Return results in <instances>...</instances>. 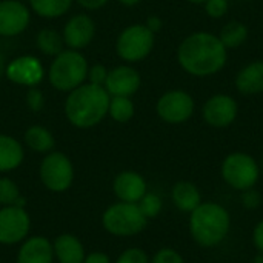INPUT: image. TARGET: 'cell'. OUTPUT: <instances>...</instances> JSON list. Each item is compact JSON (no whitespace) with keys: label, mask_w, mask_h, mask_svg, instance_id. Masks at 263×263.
Masks as SVG:
<instances>
[{"label":"cell","mask_w":263,"mask_h":263,"mask_svg":"<svg viewBox=\"0 0 263 263\" xmlns=\"http://www.w3.org/2000/svg\"><path fill=\"white\" fill-rule=\"evenodd\" d=\"M76 2L86 11H97V9L103 8L109 0H76Z\"/></svg>","instance_id":"8d00e7d4"},{"label":"cell","mask_w":263,"mask_h":263,"mask_svg":"<svg viewBox=\"0 0 263 263\" xmlns=\"http://www.w3.org/2000/svg\"><path fill=\"white\" fill-rule=\"evenodd\" d=\"M52 240L46 236H28L17 250L14 263H54Z\"/></svg>","instance_id":"e0dca14e"},{"label":"cell","mask_w":263,"mask_h":263,"mask_svg":"<svg viewBox=\"0 0 263 263\" xmlns=\"http://www.w3.org/2000/svg\"><path fill=\"white\" fill-rule=\"evenodd\" d=\"M23 145L37 154H48L55 149L54 134L43 125H31L23 134Z\"/></svg>","instance_id":"7402d4cb"},{"label":"cell","mask_w":263,"mask_h":263,"mask_svg":"<svg viewBox=\"0 0 263 263\" xmlns=\"http://www.w3.org/2000/svg\"><path fill=\"white\" fill-rule=\"evenodd\" d=\"M114 260L111 256L105 251H89L86 253L85 259L82 263H112Z\"/></svg>","instance_id":"e575fe53"},{"label":"cell","mask_w":263,"mask_h":263,"mask_svg":"<svg viewBox=\"0 0 263 263\" xmlns=\"http://www.w3.org/2000/svg\"><path fill=\"white\" fill-rule=\"evenodd\" d=\"M149 263H186L183 256L180 254V251H177L176 248L171 247H163L159 248L151 257Z\"/></svg>","instance_id":"f546056e"},{"label":"cell","mask_w":263,"mask_h":263,"mask_svg":"<svg viewBox=\"0 0 263 263\" xmlns=\"http://www.w3.org/2000/svg\"><path fill=\"white\" fill-rule=\"evenodd\" d=\"M240 202H242V206L248 211H256L262 206L263 203V196L262 193L254 186V188H250V190H245L240 193Z\"/></svg>","instance_id":"4dcf8cb0"},{"label":"cell","mask_w":263,"mask_h":263,"mask_svg":"<svg viewBox=\"0 0 263 263\" xmlns=\"http://www.w3.org/2000/svg\"><path fill=\"white\" fill-rule=\"evenodd\" d=\"M32 220L26 206H0V245L18 247L31 234Z\"/></svg>","instance_id":"30bf717a"},{"label":"cell","mask_w":263,"mask_h":263,"mask_svg":"<svg viewBox=\"0 0 263 263\" xmlns=\"http://www.w3.org/2000/svg\"><path fill=\"white\" fill-rule=\"evenodd\" d=\"M220 42L223 43V46L230 51V49H236L240 48L250 37V28L247 26V23L240 22V20H230L228 23H225L220 29V32L217 34Z\"/></svg>","instance_id":"603a6c76"},{"label":"cell","mask_w":263,"mask_h":263,"mask_svg":"<svg viewBox=\"0 0 263 263\" xmlns=\"http://www.w3.org/2000/svg\"><path fill=\"white\" fill-rule=\"evenodd\" d=\"M243 2H251V0H243Z\"/></svg>","instance_id":"ee69618b"},{"label":"cell","mask_w":263,"mask_h":263,"mask_svg":"<svg viewBox=\"0 0 263 263\" xmlns=\"http://www.w3.org/2000/svg\"><path fill=\"white\" fill-rule=\"evenodd\" d=\"M196 112V100L185 89H170L156 102L157 117L168 125H183Z\"/></svg>","instance_id":"9c48e42d"},{"label":"cell","mask_w":263,"mask_h":263,"mask_svg":"<svg viewBox=\"0 0 263 263\" xmlns=\"http://www.w3.org/2000/svg\"><path fill=\"white\" fill-rule=\"evenodd\" d=\"M39 179L43 188L52 194H63L74 185L76 168L72 160L62 151H51L43 156L39 165Z\"/></svg>","instance_id":"52a82bcc"},{"label":"cell","mask_w":263,"mask_h":263,"mask_svg":"<svg viewBox=\"0 0 263 263\" xmlns=\"http://www.w3.org/2000/svg\"><path fill=\"white\" fill-rule=\"evenodd\" d=\"M203 8L210 18L219 20L227 15L230 9V0H206Z\"/></svg>","instance_id":"d6a6232c"},{"label":"cell","mask_w":263,"mask_h":263,"mask_svg":"<svg viewBox=\"0 0 263 263\" xmlns=\"http://www.w3.org/2000/svg\"><path fill=\"white\" fill-rule=\"evenodd\" d=\"M26 106L32 111V112H40L45 108V94L39 86H31L26 89Z\"/></svg>","instance_id":"1f68e13d"},{"label":"cell","mask_w":263,"mask_h":263,"mask_svg":"<svg viewBox=\"0 0 263 263\" xmlns=\"http://www.w3.org/2000/svg\"><path fill=\"white\" fill-rule=\"evenodd\" d=\"M156 46V34L145 23L125 26L116 39V52L125 63L134 65L145 60Z\"/></svg>","instance_id":"ba28073f"},{"label":"cell","mask_w":263,"mask_h":263,"mask_svg":"<svg viewBox=\"0 0 263 263\" xmlns=\"http://www.w3.org/2000/svg\"><path fill=\"white\" fill-rule=\"evenodd\" d=\"M103 230L112 237H134L148 227V219L142 214L137 203L114 202L105 208L100 217Z\"/></svg>","instance_id":"5b68a950"},{"label":"cell","mask_w":263,"mask_h":263,"mask_svg":"<svg viewBox=\"0 0 263 263\" xmlns=\"http://www.w3.org/2000/svg\"><path fill=\"white\" fill-rule=\"evenodd\" d=\"M35 46L42 54L55 57L65 49V42L59 31L52 28H42L35 35Z\"/></svg>","instance_id":"d4e9b609"},{"label":"cell","mask_w":263,"mask_h":263,"mask_svg":"<svg viewBox=\"0 0 263 263\" xmlns=\"http://www.w3.org/2000/svg\"><path fill=\"white\" fill-rule=\"evenodd\" d=\"M5 66H6V60H5V55L0 51V80L5 77Z\"/></svg>","instance_id":"ab89813d"},{"label":"cell","mask_w":263,"mask_h":263,"mask_svg":"<svg viewBox=\"0 0 263 263\" xmlns=\"http://www.w3.org/2000/svg\"><path fill=\"white\" fill-rule=\"evenodd\" d=\"M239 117V102L225 92L210 96L202 106L203 122L214 129L230 128Z\"/></svg>","instance_id":"8fae6325"},{"label":"cell","mask_w":263,"mask_h":263,"mask_svg":"<svg viewBox=\"0 0 263 263\" xmlns=\"http://www.w3.org/2000/svg\"><path fill=\"white\" fill-rule=\"evenodd\" d=\"M29 9L42 18H59L69 12L74 0H28Z\"/></svg>","instance_id":"cb8c5ba5"},{"label":"cell","mask_w":263,"mask_h":263,"mask_svg":"<svg viewBox=\"0 0 263 263\" xmlns=\"http://www.w3.org/2000/svg\"><path fill=\"white\" fill-rule=\"evenodd\" d=\"M108 71H109V69H106L105 65L96 63V65L89 66L86 82H88V83H92V85L105 86V82H106V77H108Z\"/></svg>","instance_id":"836d02e7"},{"label":"cell","mask_w":263,"mask_h":263,"mask_svg":"<svg viewBox=\"0 0 263 263\" xmlns=\"http://www.w3.org/2000/svg\"><path fill=\"white\" fill-rule=\"evenodd\" d=\"M5 77L18 86H39L45 77V68L42 60L35 55H18L6 63Z\"/></svg>","instance_id":"7c38bea8"},{"label":"cell","mask_w":263,"mask_h":263,"mask_svg":"<svg viewBox=\"0 0 263 263\" xmlns=\"http://www.w3.org/2000/svg\"><path fill=\"white\" fill-rule=\"evenodd\" d=\"M120 5L126 6V8H133V6H137L142 0H117Z\"/></svg>","instance_id":"f35d334b"},{"label":"cell","mask_w":263,"mask_h":263,"mask_svg":"<svg viewBox=\"0 0 263 263\" xmlns=\"http://www.w3.org/2000/svg\"><path fill=\"white\" fill-rule=\"evenodd\" d=\"M114 197L119 202L126 203H139L140 199L149 191L146 179L134 171V170H123L117 173L111 183Z\"/></svg>","instance_id":"9a60e30c"},{"label":"cell","mask_w":263,"mask_h":263,"mask_svg":"<svg viewBox=\"0 0 263 263\" xmlns=\"http://www.w3.org/2000/svg\"><path fill=\"white\" fill-rule=\"evenodd\" d=\"M88 60L77 49H63L52 57L48 69L49 85L59 92H71L77 86L83 85L88 77Z\"/></svg>","instance_id":"277c9868"},{"label":"cell","mask_w":263,"mask_h":263,"mask_svg":"<svg viewBox=\"0 0 263 263\" xmlns=\"http://www.w3.org/2000/svg\"><path fill=\"white\" fill-rule=\"evenodd\" d=\"M230 211L213 200H203L193 213H190L188 230L196 245L205 250L222 245L231 233Z\"/></svg>","instance_id":"3957f363"},{"label":"cell","mask_w":263,"mask_h":263,"mask_svg":"<svg viewBox=\"0 0 263 263\" xmlns=\"http://www.w3.org/2000/svg\"><path fill=\"white\" fill-rule=\"evenodd\" d=\"M31 9L20 0H0V37H17L28 29Z\"/></svg>","instance_id":"4fadbf2b"},{"label":"cell","mask_w":263,"mask_h":263,"mask_svg":"<svg viewBox=\"0 0 263 263\" xmlns=\"http://www.w3.org/2000/svg\"><path fill=\"white\" fill-rule=\"evenodd\" d=\"M185 2H188V3H191V5H197V6H199V5L203 6L206 0H185Z\"/></svg>","instance_id":"b9f144b4"},{"label":"cell","mask_w":263,"mask_h":263,"mask_svg":"<svg viewBox=\"0 0 263 263\" xmlns=\"http://www.w3.org/2000/svg\"><path fill=\"white\" fill-rule=\"evenodd\" d=\"M96 31L97 28L94 18L86 12H79L68 18L63 26L62 37L66 48L82 51L94 40Z\"/></svg>","instance_id":"5bb4252c"},{"label":"cell","mask_w":263,"mask_h":263,"mask_svg":"<svg viewBox=\"0 0 263 263\" xmlns=\"http://www.w3.org/2000/svg\"><path fill=\"white\" fill-rule=\"evenodd\" d=\"M140 86H142V76L129 63L114 66L112 69L108 71L105 89L111 97L112 96L133 97L140 89Z\"/></svg>","instance_id":"2e32d148"},{"label":"cell","mask_w":263,"mask_h":263,"mask_svg":"<svg viewBox=\"0 0 263 263\" xmlns=\"http://www.w3.org/2000/svg\"><path fill=\"white\" fill-rule=\"evenodd\" d=\"M262 176L260 163L245 151L227 154L220 163V177L230 188L242 193L254 188Z\"/></svg>","instance_id":"8992f818"},{"label":"cell","mask_w":263,"mask_h":263,"mask_svg":"<svg viewBox=\"0 0 263 263\" xmlns=\"http://www.w3.org/2000/svg\"><path fill=\"white\" fill-rule=\"evenodd\" d=\"M171 202L182 213H193L202 202V193L199 186L190 180H179L171 188Z\"/></svg>","instance_id":"44dd1931"},{"label":"cell","mask_w":263,"mask_h":263,"mask_svg":"<svg viewBox=\"0 0 263 263\" xmlns=\"http://www.w3.org/2000/svg\"><path fill=\"white\" fill-rule=\"evenodd\" d=\"M142 214L148 219V220H154L160 216L162 210H163V200L162 197L157 194V193H153V191H148L142 199L140 202L137 203Z\"/></svg>","instance_id":"83f0119b"},{"label":"cell","mask_w":263,"mask_h":263,"mask_svg":"<svg viewBox=\"0 0 263 263\" xmlns=\"http://www.w3.org/2000/svg\"><path fill=\"white\" fill-rule=\"evenodd\" d=\"M250 263H263V253H257Z\"/></svg>","instance_id":"60d3db41"},{"label":"cell","mask_w":263,"mask_h":263,"mask_svg":"<svg viewBox=\"0 0 263 263\" xmlns=\"http://www.w3.org/2000/svg\"><path fill=\"white\" fill-rule=\"evenodd\" d=\"M136 116V105L131 97L112 96L109 100L108 117L116 123H128Z\"/></svg>","instance_id":"484cf974"},{"label":"cell","mask_w":263,"mask_h":263,"mask_svg":"<svg viewBox=\"0 0 263 263\" xmlns=\"http://www.w3.org/2000/svg\"><path fill=\"white\" fill-rule=\"evenodd\" d=\"M112 263H149V256L143 248L129 247L125 248Z\"/></svg>","instance_id":"f1b7e54d"},{"label":"cell","mask_w":263,"mask_h":263,"mask_svg":"<svg viewBox=\"0 0 263 263\" xmlns=\"http://www.w3.org/2000/svg\"><path fill=\"white\" fill-rule=\"evenodd\" d=\"M251 240H253V245L257 250V253H263V219H260L254 225L253 234H251Z\"/></svg>","instance_id":"d590c367"},{"label":"cell","mask_w":263,"mask_h":263,"mask_svg":"<svg viewBox=\"0 0 263 263\" xmlns=\"http://www.w3.org/2000/svg\"><path fill=\"white\" fill-rule=\"evenodd\" d=\"M111 96L105 86L85 82L68 92L63 111L71 126L77 129H91L108 117Z\"/></svg>","instance_id":"7a4b0ae2"},{"label":"cell","mask_w":263,"mask_h":263,"mask_svg":"<svg viewBox=\"0 0 263 263\" xmlns=\"http://www.w3.org/2000/svg\"><path fill=\"white\" fill-rule=\"evenodd\" d=\"M26 206V199L22 196L18 185L6 174L0 176V206Z\"/></svg>","instance_id":"4316f807"},{"label":"cell","mask_w":263,"mask_h":263,"mask_svg":"<svg viewBox=\"0 0 263 263\" xmlns=\"http://www.w3.org/2000/svg\"><path fill=\"white\" fill-rule=\"evenodd\" d=\"M145 25H146V28H148L151 32L157 34V32L162 31V28H163V20H162L159 15H149V17L145 20Z\"/></svg>","instance_id":"74e56055"},{"label":"cell","mask_w":263,"mask_h":263,"mask_svg":"<svg viewBox=\"0 0 263 263\" xmlns=\"http://www.w3.org/2000/svg\"><path fill=\"white\" fill-rule=\"evenodd\" d=\"M25 162V145L9 134L0 133V174L18 170Z\"/></svg>","instance_id":"ffe728a7"},{"label":"cell","mask_w":263,"mask_h":263,"mask_svg":"<svg viewBox=\"0 0 263 263\" xmlns=\"http://www.w3.org/2000/svg\"><path fill=\"white\" fill-rule=\"evenodd\" d=\"M260 170H262V173H263V157H262V160H260Z\"/></svg>","instance_id":"7bdbcfd3"},{"label":"cell","mask_w":263,"mask_h":263,"mask_svg":"<svg viewBox=\"0 0 263 263\" xmlns=\"http://www.w3.org/2000/svg\"><path fill=\"white\" fill-rule=\"evenodd\" d=\"M230 51L219 35L210 31H194L177 46V63L191 77L206 79L219 74L228 63Z\"/></svg>","instance_id":"6da1fadb"},{"label":"cell","mask_w":263,"mask_h":263,"mask_svg":"<svg viewBox=\"0 0 263 263\" xmlns=\"http://www.w3.org/2000/svg\"><path fill=\"white\" fill-rule=\"evenodd\" d=\"M234 88L242 96H259L263 92V59L242 66L234 77Z\"/></svg>","instance_id":"ac0fdd59"},{"label":"cell","mask_w":263,"mask_h":263,"mask_svg":"<svg viewBox=\"0 0 263 263\" xmlns=\"http://www.w3.org/2000/svg\"><path fill=\"white\" fill-rule=\"evenodd\" d=\"M54 260L57 263H82L86 256L83 242L71 233H62L52 240Z\"/></svg>","instance_id":"d6986e66"}]
</instances>
